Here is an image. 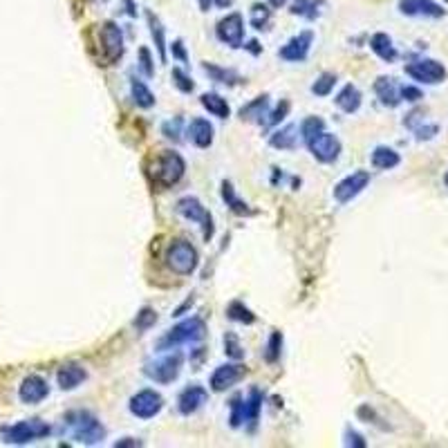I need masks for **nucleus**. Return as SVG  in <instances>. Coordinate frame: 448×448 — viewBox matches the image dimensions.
Masks as SVG:
<instances>
[{
    "mask_svg": "<svg viewBox=\"0 0 448 448\" xmlns=\"http://www.w3.org/2000/svg\"><path fill=\"white\" fill-rule=\"evenodd\" d=\"M184 171H187V164H184L182 155L173 150H162L160 155L150 157L146 166L148 179L152 182V187L160 189H171L173 184H177L184 177Z\"/></svg>",
    "mask_w": 448,
    "mask_h": 448,
    "instance_id": "nucleus-1",
    "label": "nucleus"
},
{
    "mask_svg": "<svg viewBox=\"0 0 448 448\" xmlns=\"http://www.w3.org/2000/svg\"><path fill=\"white\" fill-rule=\"evenodd\" d=\"M63 426L68 428L70 437L76 444L95 446V444H99V442L105 439V428H103V424L92 412H88V410H72V412H68L66 420H63Z\"/></svg>",
    "mask_w": 448,
    "mask_h": 448,
    "instance_id": "nucleus-2",
    "label": "nucleus"
},
{
    "mask_svg": "<svg viewBox=\"0 0 448 448\" xmlns=\"http://www.w3.org/2000/svg\"><path fill=\"white\" fill-rule=\"evenodd\" d=\"M204 334H207L204 321L193 316L189 321H182L173 330H168L157 341V350H173L182 343H197V341H202Z\"/></svg>",
    "mask_w": 448,
    "mask_h": 448,
    "instance_id": "nucleus-3",
    "label": "nucleus"
},
{
    "mask_svg": "<svg viewBox=\"0 0 448 448\" xmlns=\"http://www.w3.org/2000/svg\"><path fill=\"white\" fill-rule=\"evenodd\" d=\"M197 251L195 246L187 240H175L166 249V265L177 276H191L197 269Z\"/></svg>",
    "mask_w": 448,
    "mask_h": 448,
    "instance_id": "nucleus-4",
    "label": "nucleus"
},
{
    "mask_svg": "<svg viewBox=\"0 0 448 448\" xmlns=\"http://www.w3.org/2000/svg\"><path fill=\"white\" fill-rule=\"evenodd\" d=\"M182 365H184V354L168 352L155 361H148L144 368V375L155 383H173L182 373Z\"/></svg>",
    "mask_w": 448,
    "mask_h": 448,
    "instance_id": "nucleus-5",
    "label": "nucleus"
},
{
    "mask_svg": "<svg viewBox=\"0 0 448 448\" xmlns=\"http://www.w3.org/2000/svg\"><path fill=\"white\" fill-rule=\"evenodd\" d=\"M50 432H52V428L45 422L27 420V422H21V424H14L9 428H3L0 430V435H3V442H7V444H29V442L48 437Z\"/></svg>",
    "mask_w": 448,
    "mask_h": 448,
    "instance_id": "nucleus-6",
    "label": "nucleus"
},
{
    "mask_svg": "<svg viewBox=\"0 0 448 448\" xmlns=\"http://www.w3.org/2000/svg\"><path fill=\"white\" fill-rule=\"evenodd\" d=\"M99 43H101V58L103 66H115L123 56V32L121 27L113 21H108L99 29Z\"/></svg>",
    "mask_w": 448,
    "mask_h": 448,
    "instance_id": "nucleus-7",
    "label": "nucleus"
},
{
    "mask_svg": "<svg viewBox=\"0 0 448 448\" xmlns=\"http://www.w3.org/2000/svg\"><path fill=\"white\" fill-rule=\"evenodd\" d=\"M175 211L182 215V218L202 224V234H204V240L207 242L213 238V218H211V213L202 207V202H199L197 197H191V195L189 197H182L179 202L175 204Z\"/></svg>",
    "mask_w": 448,
    "mask_h": 448,
    "instance_id": "nucleus-8",
    "label": "nucleus"
},
{
    "mask_svg": "<svg viewBox=\"0 0 448 448\" xmlns=\"http://www.w3.org/2000/svg\"><path fill=\"white\" fill-rule=\"evenodd\" d=\"M406 74L412 76L415 81L420 83H428V85H437L442 83L448 72L446 68L435 58H422V61H412V63L406 66Z\"/></svg>",
    "mask_w": 448,
    "mask_h": 448,
    "instance_id": "nucleus-9",
    "label": "nucleus"
},
{
    "mask_svg": "<svg viewBox=\"0 0 448 448\" xmlns=\"http://www.w3.org/2000/svg\"><path fill=\"white\" fill-rule=\"evenodd\" d=\"M215 36L220 38V43L229 45V48H242L244 45V19H242V14L234 11V14H229V16H224L218 27H215Z\"/></svg>",
    "mask_w": 448,
    "mask_h": 448,
    "instance_id": "nucleus-10",
    "label": "nucleus"
},
{
    "mask_svg": "<svg viewBox=\"0 0 448 448\" xmlns=\"http://www.w3.org/2000/svg\"><path fill=\"white\" fill-rule=\"evenodd\" d=\"M307 148H310L312 155L323 164H332L338 160V155H341V142H338V137H334L325 130L312 137L310 142H307Z\"/></svg>",
    "mask_w": 448,
    "mask_h": 448,
    "instance_id": "nucleus-11",
    "label": "nucleus"
},
{
    "mask_svg": "<svg viewBox=\"0 0 448 448\" xmlns=\"http://www.w3.org/2000/svg\"><path fill=\"white\" fill-rule=\"evenodd\" d=\"M128 408L139 420H152V417L160 415V410L164 408V399L155 390H142L130 399Z\"/></svg>",
    "mask_w": 448,
    "mask_h": 448,
    "instance_id": "nucleus-12",
    "label": "nucleus"
},
{
    "mask_svg": "<svg viewBox=\"0 0 448 448\" xmlns=\"http://www.w3.org/2000/svg\"><path fill=\"white\" fill-rule=\"evenodd\" d=\"M368 184H370V173L368 171H357V173L348 175L345 179H341L334 187L336 202L348 204L350 199H354L359 193H363V189H368Z\"/></svg>",
    "mask_w": 448,
    "mask_h": 448,
    "instance_id": "nucleus-13",
    "label": "nucleus"
},
{
    "mask_svg": "<svg viewBox=\"0 0 448 448\" xmlns=\"http://www.w3.org/2000/svg\"><path fill=\"white\" fill-rule=\"evenodd\" d=\"M312 41H314V34L310 32V29H305V32L291 36L281 48L278 56L285 58V61H291V63H303V61L307 58V54H310V50H312Z\"/></svg>",
    "mask_w": 448,
    "mask_h": 448,
    "instance_id": "nucleus-14",
    "label": "nucleus"
},
{
    "mask_svg": "<svg viewBox=\"0 0 448 448\" xmlns=\"http://www.w3.org/2000/svg\"><path fill=\"white\" fill-rule=\"evenodd\" d=\"M244 377V365L240 363H226L215 368V373L211 375V388L215 392H224L231 385H236Z\"/></svg>",
    "mask_w": 448,
    "mask_h": 448,
    "instance_id": "nucleus-15",
    "label": "nucleus"
},
{
    "mask_svg": "<svg viewBox=\"0 0 448 448\" xmlns=\"http://www.w3.org/2000/svg\"><path fill=\"white\" fill-rule=\"evenodd\" d=\"M399 11L406 16H426V19H442L444 7L435 0H399Z\"/></svg>",
    "mask_w": 448,
    "mask_h": 448,
    "instance_id": "nucleus-16",
    "label": "nucleus"
},
{
    "mask_svg": "<svg viewBox=\"0 0 448 448\" xmlns=\"http://www.w3.org/2000/svg\"><path fill=\"white\" fill-rule=\"evenodd\" d=\"M48 395H50L48 381H45L43 377H38V375L25 377L23 383H21V390H19V397H21L23 404H41Z\"/></svg>",
    "mask_w": 448,
    "mask_h": 448,
    "instance_id": "nucleus-17",
    "label": "nucleus"
},
{
    "mask_svg": "<svg viewBox=\"0 0 448 448\" xmlns=\"http://www.w3.org/2000/svg\"><path fill=\"white\" fill-rule=\"evenodd\" d=\"M207 399H209L207 388H202V385H189V388L179 395L177 408L182 415H193L207 404Z\"/></svg>",
    "mask_w": 448,
    "mask_h": 448,
    "instance_id": "nucleus-18",
    "label": "nucleus"
},
{
    "mask_svg": "<svg viewBox=\"0 0 448 448\" xmlns=\"http://www.w3.org/2000/svg\"><path fill=\"white\" fill-rule=\"evenodd\" d=\"M88 379L85 368L79 363H66L63 368L58 370L56 381H58V388L61 390H74L79 388V385Z\"/></svg>",
    "mask_w": 448,
    "mask_h": 448,
    "instance_id": "nucleus-19",
    "label": "nucleus"
},
{
    "mask_svg": "<svg viewBox=\"0 0 448 448\" xmlns=\"http://www.w3.org/2000/svg\"><path fill=\"white\" fill-rule=\"evenodd\" d=\"M187 137L197 148H209L213 144V126L207 119H193L187 128Z\"/></svg>",
    "mask_w": 448,
    "mask_h": 448,
    "instance_id": "nucleus-20",
    "label": "nucleus"
},
{
    "mask_svg": "<svg viewBox=\"0 0 448 448\" xmlns=\"http://www.w3.org/2000/svg\"><path fill=\"white\" fill-rule=\"evenodd\" d=\"M375 92L383 105L388 108H397L401 103V95H399V85L395 83V79L390 76H379L375 81Z\"/></svg>",
    "mask_w": 448,
    "mask_h": 448,
    "instance_id": "nucleus-21",
    "label": "nucleus"
},
{
    "mask_svg": "<svg viewBox=\"0 0 448 448\" xmlns=\"http://www.w3.org/2000/svg\"><path fill=\"white\" fill-rule=\"evenodd\" d=\"M336 105L341 108L343 113H348V115H354L361 108V101H363V97H361V92H359V88L357 85H352V83H348L341 92H338L336 95Z\"/></svg>",
    "mask_w": 448,
    "mask_h": 448,
    "instance_id": "nucleus-22",
    "label": "nucleus"
},
{
    "mask_svg": "<svg viewBox=\"0 0 448 448\" xmlns=\"http://www.w3.org/2000/svg\"><path fill=\"white\" fill-rule=\"evenodd\" d=\"M370 48H373V52L381 61H385V63H392V61H397V48L392 45V38L388 34L377 32L373 38H370Z\"/></svg>",
    "mask_w": 448,
    "mask_h": 448,
    "instance_id": "nucleus-23",
    "label": "nucleus"
},
{
    "mask_svg": "<svg viewBox=\"0 0 448 448\" xmlns=\"http://www.w3.org/2000/svg\"><path fill=\"white\" fill-rule=\"evenodd\" d=\"M267 115H269V99H267V95L256 97L251 103H246V105L242 108V110H240V117H242V119H246V121H256V123H262Z\"/></svg>",
    "mask_w": 448,
    "mask_h": 448,
    "instance_id": "nucleus-24",
    "label": "nucleus"
},
{
    "mask_svg": "<svg viewBox=\"0 0 448 448\" xmlns=\"http://www.w3.org/2000/svg\"><path fill=\"white\" fill-rule=\"evenodd\" d=\"M399 162H401V155L388 146H377L373 150V166L379 168V171H390V168L399 166Z\"/></svg>",
    "mask_w": 448,
    "mask_h": 448,
    "instance_id": "nucleus-25",
    "label": "nucleus"
},
{
    "mask_svg": "<svg viewBox=\"0 0 448 448\" xmlns=\"http://www.w3.org/2000/svg\"><path fill=\"white\" fill-rule=\"evenodd\" d=\"M298 128L296 126H285L281 130H276L271 137H269V144L274 148H281V150H293L298 144Z\"/></svg>",
    "mask_w": 448,
    "mask_h": 448,
    "instance_id": "nucleus-26",
    "label": "nucleus"
},
{
    "mask_svg": "<svg viewBox=\"0 0 448 448\" xmlns=\"http://www.w3.org/2000/svg\"><path fill=\"white\" fill-rule=\"evenodd\" d=\"M222 199L236 215H254L256 213L254 209H249V204L242 202V199L236 195V189L231 187V182H222Z\"/></svg>",
    "mask_w": 448,
    "mask_h": 448,
    "instance_id": "nucleus-27",
    "label": "nucleus"
},
{
    "mask_svg": "<svg viewBox=\"0 0 448 448\" xmlns=\"http://www.w3.org/2000/svg\"><path fill=\"white\" fill-rule=\"evenodd\" d=\"M325 5L323 0H293L291 3V14L293 16H301V19H307V21H314L321 16V7Z\"/></svg>",
    "mask_w": 448,
    "mask_h": 448,
    "instance_id": "nucleus-28",
    "label": "nucleus"
},
{
    "mask_svg": "<svg viewBox=\"0 0 448 448\" xmlns=\"http://www.w3.org/2000/svg\"><path fill=\"white\" fill-rule=\"evenodd\" d=\"M199 103H202L207 110L213 117H218V119H226L229 113H231L226 99H222L220 95H215V92H207V95H202V97H199Z\"/></svg>",
    "mask_w": 448,
    "mask_h": 448,
    "instance_id": "nucleus-29",
    "label": "nucleus"
},
{
    "mask_svg": "<svg viewBox=\"0 0 448 448\" xmlns=\"http://www.w3.org/2000/svg\"><path fill=\"white\" fill-rule=\"evenodd\" d=\"M146 21H148V27H150V36H152V41H155L157 54H160L162 61H166V32H164V27H162L160 19L150 9L146 11Z\"/></svg>",
    "mask_w": 448,
    "mask_h": 448,
    "instance_id": "nucleus-30",
    "label": "nucleus"
},
{
    "mask_svg": "<svg viewBox=\"0 0 448 448\" xmlns=\"http://www.w3.org/2000/svg\"><path fill=\"white\" fill-rule=\"evenodd\" d=\"M130 95H132V101L139 108H152V105H155V95H152L150 88L144 81L130 79Z\"/></svg>",
    "mask_w": 448,
    "mask_h": 448,
    "instance_id": "nucleus-31",
    "label": "nucleus"
},
{
    "mask_svg": "<svg viewBox=\"0 0 448 448\" xmlns=\"http://www.w3.org/2000/svg\"><path fill=\"white\" fill-rule=\"evenodd\" d=\"M260 408H262V392H260L258 388H251L249 397L244 399V422L249 424L251 428H254L256 422H258Z\"/></svg>",
    "mask_w": 448,
    "mask_h": 448,
    "instance_id": "nucleus-32",
    "label": "nucleus"
},
{
    "mask_svg": "<svg viewBox=\"0 0 448 448\" xmlns=\"http://www.w3.org/2000/svg\"><path fill=\"white\" fill-rule=\"evenodd\" d=\"M204 72L211 76L213 81H218V83H226V85H236L240 83V74L234 72V70H224V68H218V66H213V63H202Z\"/></svg>",
    "mask_w": 448,
    "mask_h": 448,
    "instance_id": "nucleus-33",
    "label": "nucleus"
},
{
    "mask_svg": "<svg viewBox=\"0 0 448 448\" xmlns=\"http://www.w3.org/2000/svg\"><path fill=\"white\" fill-rule=\"evenodd\" d=\"M226 316L231 321H238V323H244V325H251V323H256V314L249 310V307H244L240 301H234L229 305L226 310Z\"/></svg>",
    "mask_w": 448,
    "mask_h": 448,
    "instance_id": "nucleus-34",
    "label": "nucleus"
},
{
    "mask_svg": "<svg viewBox=\"0 0 448 448\" xmlns=\"http://www.w3.org/2000/svg\"><path fill=\"white\" fill-rule=\"evenodd\" d=\"M271 21V9L267 5H262V3H256L251 7V14H249V23L251 27L256 29H265Z\"/></svg>",
    "mask_w": 448,
    "mask_h": 448,
    "instance_id": "nucleus-35",
    "label": "nucleus"
},
{
    "mask_svg": "<svg viewBox=\"0 0 448 448\" xmlns=\"http://www.w3.org/2000/svg\"><path fill=\"white\" fill-rule=\"evenodd\" d=\"M325 130V121H323L321 117H307L303 123H301V137H303V142L307 144L312 137H316L318 132Z\"/></svg>",
    "mask_w": 448,
    "mask_h": 448,
    "instance_id": "nucleus-36",
    "label": "nucleus"
},
{
    "mask_svg": "<svg viewBox=\"0 0 448 448\" xmlns=\"http://www.w3.org/2000/svg\"><path fill=\"white\" fill-rule=\"evenodd\" d=\"M334 85H336V74L325 72V74H321L318 79L314 81V85H312V95H316V97H328L330 92L334 90Z\"/></svg>",
    "mask_w": 448,
    "mask_h": 448,
    "instance_id": "nucleus-37",
    "label": "nucleus"
},
{
    "mask_svg": "<svg viewBox=\"0 0 448 448\" xmlns=\"http://www.w3.org/2000/svg\"><path fill=\"white\" fill-rule=\"evenodd\" d=\"M244 424V397H234L231 401V428H240Z\"/></svg>",
    "mask_w": 448,
    "mask_h": 448,
    "instance_id": "nucleus-38",
    "label": "nucleus"
},
{
    "mask_svg": "<svg viewBox=\"0 0 448 448\" xmlns=\"http://www.w3.org/2000/svg\"><path fill=\"white\" fill-rule=\"evenodd\" d=\"M224 352H226V357H231V359H236V361H240L242 357H244V352H242V345H240V341H238V336L236 334H224Z\"/></svg>",
    "mask_w": 448,
    "mask_h": 448,
    "instance_id": "nucleus-39",
    "label": "nucleus"
},
{
    "mask_svg": "<svg viewBox=\"0 0 448 448\" xmlns=\"http://www.w3.org/2000/svg\"><path fill=\"white\" fill-rule=\"evenodd\" d=\"M281 348H283V334L281 332H274L269 336V345H267V354H265L269 363L281 359Z\"/></svg>",
    "mask_w": 448,
    "mask_h": 448,
    "instance_id": "nucleus-40",
    "label": "nucleus"
},
{
    "mask_svg": "<svg viewBox=\"0 0 448 448\" xmlns=\"http://www.w3.org/2000/svg\"><path fill=\"white\" fill-rule=\"evenodd\" d=\"M173 83L177 85L179 92H184V95H189V92H193L195 83L187 76V72L179 70V68H173Z\"/></svg>",
    "mask_w": 448,
    "mask_h": 448,
    "instance_id": "nucleus-41",
    "label": "nucleus"
},
{
    "mask_svg": "<svg viewBox=\"0 0 448 448\" xmlns=\"http://www.w3.org/2000/svg\"><path fill=\"white\" fill-rule=\"evenodd\" d=\"M157 321V314L155 312H152V310H148V307H146V310H142V312H139L137 314V318H135V328L137 330H148L150 325H152V323H155Z\"/></svg>",
    "mask_w": 448,
    "mask_h": 448,
    "instance_id": "nucleus-42",
    "label": "nucleus"
},
{
    "mask_svg": "<svg viewBox=\"0 0 448 448\" xmlns=\"http://www.w3.org/2000/svg\"><path fill=\"white\" fill-rule=\"evenodd\" d=\"M287 113H289V101H281V103H278V108H276V110L274 113H269L267 117V126H276V123H281L285 117H287Z\"/></svg>",
    "mask_w": 448,
    "mask_h": 448,
    "instance_id": "nucleus-43",
    "label": "nucleus"
},
{
    "mask_svg": "<svg viewBox=\"0 0 448 448\" xmlns=\"http://www.w3.org/2000/svg\"><path fill=\"white\" fill-rule=\"evenodd\" d=\"M412 130H415V135H417V139H420V142H426V139H432L437 135V123H424V126H412Z\"/></svg>",
    "mask_w": 448,
    "mask_h": 448,
    "instance_id": "nucleus-44",
    "label": "nucleus"
},
{
    "mask_svg": "<svg viewBox=\"0 0 448 448\" xmlns=\"http://www.w3.org/2000/svg\"><path fill=\"white\" fill-rule=\"evenodd\" d=\"M399 95H401V101L406 99V101H410V103L424 99V92H422L420 88H415V85H401V88H399Z\"/></svg>",
    "mask_w": 448,
    "mask_h": 448,
    "instance_id": "nucleus-45",
    "label": "nucleus"
},
{
    "mask_svg": "<svg viewBox=\"0 0 448 448\" xmlns=\"http://www.w3.org/2000/svg\"><path fill=\"white\" fill-rule=\"evenodd\" d=\"M139 68L144 70L146 76H152V74H155V68H152V58H150L148 48H142V50H139Z\"/></svg>",
    "mask_w": 448,
    "mask_h": 448,
    "instance_id": "nucleus-46",
    "label": "nucleus"
},
{
    "mask_svg": "<svg viewBox=\"0 0 448 448\" xmlns=\"http://www.w3.org/2000/svg\"><path fill=\"white\" fill-rule=\"evenodd\" d=\"M179 126H182V121L179 119H175V123L173 121H168V123H164V135L168 137V139H179Z\"/></svg>",
    "mask_w": 448,
    "mask_h": 448,
    "instance_id": "nucleus-47",
    "label": "nucleus"
},
{
    "mask_svg": "<svg viewBox=\"0 0 448 448\" xmlns=\"http://www.w3.org/2000/svg\"><path fill=\"white\" fill-rule=\"evenodd\" d=\"M345 446H354V448H363L365 446V442H363V437L359 435V432H354V430H345Z\"/></svg>",
    "mask_w": 448,
    "mask_h": 448,
    "instance_id": "nucleus-48",
    "label": "nucleus"
},
{
    "mask_svg": "<svg viewBox=\"0 0 448 448\" xmlns=\"http://www.w3.org/2000/svg\"><path fill=\"white\" fill-rule=\"evenodd\" d=\"M171 52H173V56L177 58V61H187L189 56H187V50H184V43L182 41H173V45H171Z\"/></svg>",
    "mask_w": 448,
    "mask_h": 448,
    "instance_id": "nucleus-49",
    "label": "nucleus"
},
{
    "mask_svg": "<svg viewBox=\"0 0 448 448\" xmlns=\"http://www.w3.org/2000/svg\"><path fill=\"white\" fill-rule=\"evenodd\" d=\"M246 50H249L251 54H260V43L258 41H249V45H244Z\"/></svg>",
    "mask_w": 448,
    "mask_h": 448,
    "instance_id": "nucleus-50",
    "label": "nucleus"
},
{
    "mask_svg": "<svg viewBox=\"0 0 448 448\" xmlns=\"http://www.w3.org/2000/svg\"><path fill=\"white\" fill-rule=\"evenodd\" d=\"M197 3H199V7H202V11H209L211 5H213V0H197Z\"/></svg>",
    "mask_w": 448,
    "mask_h": 448,
    "instance_id": "nucleus-51",
    "label": "nucleus"
},
{
    "mask_svg": "<svg viewBox=\"0 0 448 448\" xmlns=\"http://www.w3.org/2000/svg\"><path fill=\"white\" fill-rule=\"evenodd\" d=\"M215 5L218 7H222V9H226V7H231V3H234V0H213Z\"/></svg>",
    "mask_w": 448,
    "mask_h": 448,
    "instance_id": "nucleus-52",
    "label": "nucleus"
},
{
    "mask_svg": "<svg viewBox=\"0 0 448 448\" xmlns=\"http://www.w3.org/2000/svg\"><path fill=\"white\" fill-rule=\"evenodd\" d=\"M267 3H269L271 7H276V9H278V7H283V5H287V0H267Z\"/></svg>",
    "mask_w": 448,
    "mask_h": 448,
    "instance_id": "nucleus-53",
    "label": "nucleus"
},
{
    "mask_svg": "<svg viewBox=\"0 0 448 448\" xmlns=\"http://www.w3.org/2000/svg\"><path fill=\"white\" fill-rule=\"evenodd\" d=\"M115 446H117V448H119V446H139V442H128V439H126V442H117Z\"/></svg>",
    "mask_w": 448,
    "mask_h": 448,
    "instance_id": "nucleus-54",
    "label": "nucleus"
},
{
    "mask_svg": "<svg viewBox=\"0 0 448 448\" xmlns=\"http://www.w3.org/2000/svg\"><path fill=\"white\" fill-rule=\"evenodd\" d=\"M446 184H448V175H446Z\"/></svg>",
    "mask_w": 448,
    "mask_h": 448,
    "instance_id": "nucleus-55",
    "label": "nucleus"
}]
</instances>
